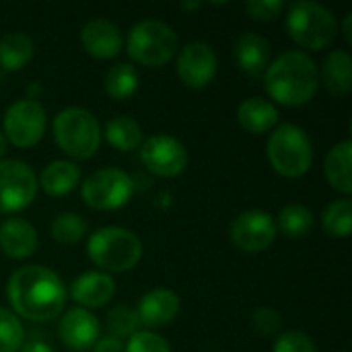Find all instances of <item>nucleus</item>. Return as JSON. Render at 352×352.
I'll return each mask as SVG.
<instances>
[{"instance_id":"nucleus-32","label":"nucleus","mask_w":352,"mask_h":352,"mask_svg":"<svg viewBox=\"0 0 352 352\" xmlns=\"http://www.w3.org/2000/svg\"><path fill=\"white\" fill-rule=\"evenodd\" d=\"M124 352H171V349L163 336L144 330V332H136L128 340V344L124 346Z\"/></svg>"},{"instance_id":"nucleus-25","label":"nucleus","mask_w":352,"mask_h":352,"mask_svg":"<svg viewBox=\"0 0 352 352\" xmlns=\"http://www.w3.org/2000/svg\"><path fill=\"white\" fill-rule=\"evenodd\" d=\"M105 138L116 151H134L142 144V128L128 116H116L105 124Z\"/></svg>"},{"instance_id":"nucleus-26","label":"nucleus","mask_w":352,"mask_h":352,"mask_svg":"<svg viewBox=\"0 0 352 352\" xmlns=\"http://www.w3.org/2000/svg\"><path fill=\"white\" fill-rule=\"evenodd\" d=\"M140 76L138 70L130 64V62H122L109 68V72L105 74V91L111 99L116 101H124L130 99L136 89H138Z\"/></svg>"},{"instance_id":"nucleus-39","label":"nucleus","mask_w":352,"mask_h":352,"mask_svg":"<svg viewBox=\"0 0 352 352\" xmlns=\"http://www.w3.org/2000/svg\"><path fill=\"white\" fill-rule=\"evenodd\" d=\"M4 153H6V138H4V134L0 132V161H2V157H4Z\"/></svg>"},{"instance_id":"nucleus-21","label":"nucleus","mask_w":352,"mask_h":352,"mask_svg":"<svg viewBox=\"0 0 352 352\" xmlns=\"http://www.w3.org/2000/svg\"><path fill=\"white\" fill-rule=\"evenodd\" d=\"M322 80L326 89L336 95L344 97L352 89V58L344 50H334L326 56L322 64Z\"/></svg>"},{"instance_id":"nucleus-7","label":"nucleus","mask_w":352,"mask_h":352,"mask_svg":"<svg viewBox=\"0 0 352 352\" xmlns=\"http://www.w3.org/2000/svg\"><path fill=\"white\" fill-rule=\"evenodd\" d=\"M126 52L142 66H165L177 52V33L163 21L144 19L130 29Z\"/></svg>"},{"instance_id":"nucleus-18","label":"nucleus","mask_w":352,"mask_h":352,"mask_svg":"<svg viewBox=\"0 0 352 352\" xmlns=\"http://www.w3.org/2000/svg\"><path fill=\"white\" fill-rule=\"evenodd\" d=\"M37 231L25 219H6L0 225V250L12 260H25L37 252Z\"/></svg>"},{"instance_id":"nucleus-15","label":"nucleus","mask_w":352,"mask_h":352,"mask_svg":"<svg viewBox=\"0 0 352 352\" xmlns=\"http://www.w3.org/2000/svg\"><path fill=\"white\" fill-rule=\"evenodd\" d=\"M179 309H182V301L177 293L169 289H153L140 299L136 314H138L140 326L161 328V326L171 324L177 318Z\"/></svg>"},{"instance_id":"nucleus-13","label":"nucleus","mask_w":352,"mask_h":352,"mask_svg":"<svg viewBox=\"0 0 352 352\" xmlns=\"http://www.w3.org/2000/svg\"><path fill=\"white\" fill-rule=\"evenodd\" d=\"M219 70V60L214 50L204 41H192L184 45L177 58V74L182 82L190 89L208 87Z\"/></svg>"},{"instance_id":"nucleus-22","label":"nucleus","mask_w":352,"mask_h":352,"mask_svg":"<svg viewBox=\"0 0 352 352\" xmlns=\"http://www.w3.org/2000/svg\"><path fill=\"white\" fill-rule=\"evenodd\" d=\"M351 163H352V142L351 140H342L338 142L324 161V171H326V179L328 184L349 196L352 192V175H351Z\"/></svg>"},{"instance_id":"nucleus-10","label":"nucleus","mask_w":352,"mask_h":352,"mask_svg":"<svg viewBox=\"0 0 352 352\" xmlns=\"http://www.w3.org/2000/svg\"><path fill=\"white\" fill-rule=\"evenodd\" d=\"M35 171L14 159L0 161V212L12 214L25 210L37 196Z\"/></svg>"},{"instance_id":"nucleus-29","label":"nucleus","mask_w":352,"mask_h":352,"mask_svg":"<svg viewBox=\"0 0 352 352\" xmlns=\"http://www.w3.org/2000/svg\"><path fill=\"white\" fill-rule=\"evenodd\" d=\"M87 233V221L74 212H64L54 219L52 223V237L60 245H74Z\"/></svg>"},{"instance_id":"nucleus-17","label":"nucleus","mask_w":352,"mask_h":352,"mask_svg":"<svg viewBox=\"0 0 352 352\" xmlns=\"http://www.w3.org/2000/svg\"><path fill=\"white\" fill-rule=\"evenodd\" d=\"M113 295H116L113 278L105 272H95V270L80 274L70 287L72 301L82 305V309H87V311L103 307L105 303L111 301Z\"/></svg>"},{"instance_id":"nucleus-38","label":"nucleus","mask_w":352,"mask_h":352,"mask_svg":"<svg viewBox=\"0 0 352 352\" xmlns=\"http://www.w3.org/2000/svg\"><path fill=\"white\" fill-rule=\"evenodd\" d=\"M351 23H352V14H351V12H349V14L344 16V29H342V33H344V37H346V41H349V43H351V41H352Z\"/></svg>"},{"instance_id":"nucleus-11","label":"nucleus","mask_w":352,"mask_h":352,"mask_svg":"<svg viewBox=\"0 0 352 352\" xmlns=\"http://www.w3.org/2000/svg\"><path fill=\"white\" fill-rule=\"evenodd\" d=\"M276 233L278 231L274 219L258 208L243 210L241 214H237L229 229L231 243L245 254H260L268 250L274 243Z\"/></svg>"},{"instance_id":"nucleus-16","label":"nucleus","mask_w":352,"mask_h":352,"mask_svg":"<svg viewBox=\"0 0 352 352\" xmlns=\"http://www.w3.org/2000/svg\"><path fill=\"white\" fill-rule=\"evenodd\" d=\"M80 41L85 52L99 60L116 58L122 52V31L105 19L89 21L80 29Z\"/></svg>"},{"instance_id":"nucleus-5","label":"nucleus","mask_w":352,"mask_h":352,"mask_svg":"<svg viewBox=\"0 0 352 352\" xmlns=\"http://www.w3.org/2000/svg\"><path fill=\"white\" fill-rule=\"evenodd\" d=\"M266 157L276 173L295 179L311 169L314 146L303 128L295 124H280L272 130L266 142Z\"/></svg>"},{"instance_id":"nucleus-1","label":"nucleus","mask_w":352,"mask_h":352,"mask_svg":"<svg viewBox=\"0 0 352 352\" xmlns=\"http://www.w3.org/2000/svg\"><path fill=\"white\" fill-rule=\"evenodd\" d=\"M6 295L14 316L39 324L56 320L68 299L62 278L43 266L19 268L8 280Z\"/></svg>"},{"instance_id":"nucleus-28","label":"nucleus","mask_w":352,"mask_h":352,"mask_svg":"<svg viewBox=\"0 0 352 352\" xmlns=\"http://www.w3.org/2000/svg\"><path fill=\"white\" fill-rule=\"evenodd\" d=\"M324 231L330 237H349L352 233V202L349 198L332 202L322 217Z\"/></svg>"},{"instance_id":"nucleus-9","label":"nucleus","mask_w":352,"mask_h":352,"mask_svg":"<svg viewBox=\"0 0 352 352\" xmlns=\"http://www.w3.org/2000/svg\"><path fill=\"white\" fill-rule=\"evenodd\" d=\"M45 124H47V116L39 101L19 99L4 113L2 120L4 138L16 148H31L43 138Z\"/></svg>"},{"instance_id":"nucleus-37","label":"nucleus","mask_w":352,"mask_h":352,"mask_svg":"<svg viewBox=\"0 0 352 352\" xmlns=\"http://www.w3.org/2000/svg\"><path fill=\"white\" fill-rule=\"evenodd\" d=\"M19 352H54V349L50 346L47 340L33 336L29 340H23V346L19 349Z\"/></svg>"},{"instance_id":"nucleus-36","label":"nucleus","mask_w":352,"mask_h":352,"mask_svg":"<svg viewBox=\"0 0 352 352\" xmlns=\"http://www.w3.org/2000/svg\"><path fill=\"white\" fill-rule=\"evenodd\" d=\"M93 352H124V342L113 336H107L95 342Z\"/></svg>"},{"instance_id":"nucleus-3","label":"nucleus","mask_w":352,"mask_h":352,"mask_svg":"<svg viewBox=\"0 0 352 352\" xmlns=\"http://www.w3.org/2000/svg\"><path fill=\"white\" fill-rule=\"evenodd\" d=\"M289 37L303 50H326L338 35V21L330 8L318 2L299 0L287 10L285 21Z\"/></svg>"},{"instance_id":"nucleus-34","label":"nucleus","mask_w":352,"mask_h":352,"mask_svg":"<svg viewBox=\"0 0 352 352\" xmlns=\"http://www.w3.org/2000/svg\"><path fill=\"white\" fill-rule=\"evenodd\" d=\"M252 326H254V330L260 336H274V334H278V330L283 326V320H280L276 309H272V307H258L252 314Z\"/></svg>"},{"instance_id":"nucleus-30","label":"nucleus","mask_w":352,"mask_h":352,"mask_svg":"<svg viewBox=\"0 0 352 352\" xmlns=\"http://www.w3.org/2000/svg\"><path fill=\"white\" fill-rule=\"evenodd\" d=\"M107 330L113 338L124 340V338H132L136 332H140V320L134 307L130 305H118L107 314Z\"/></svg>"},{"instance_id":"nucleus-24","label":"nucleus","mask_w":352,"mask_h":352,"mask_svg":"<svg viewBox=\"0 0 352 352\" xmlns=\"http://www.w3.org/2000/svg\"><path fill=\"white\" fill-rule=\"evenodd\" d=\"M33 58V39L27 33L12 31L0 39V66L4 70H21Z\"/></svg>"},{"instance_id":"nucleus-2","label":"nucleus","mask_w":352,"mask_h":352,"mask_svg":"<svg viewBox=\"0 0 352 352\" xmlns=\"http://www.w3.org/2000/svg\"><path fill=\"white\" fill-rule=\"evenodd\" d=\"M320 87V68L305 52L280 54L264 72V89L280 105L299 107L309 103Z\"/></svg>"},{"instance_id":"nucleus-14","label":"nucleus","mask_w":352,"mask_h":352,"mask_svg":"<svg viewBox=\"0 0 352 352\" xmlns=\"http://www.w3.org/2000/svg\"><path fill=\"white\" fill-rule=\"evenodd\" d=\"M58 334L66 349L85 352L93 349L95 342L99 340V322L91 311L82 307H74L62 316Z\"/></svg>"},{"instance_id":"nucleus-27","label":"nucleus","mask_w":352,"mask_h":352,"mask_svg":"<svg viewBox=\"0 0 352 352\" xmlns=\"http://www.w3.org/2000/svg\"><path fill=\"white\" fill-rule=\"evenodd\" d=\"M278 229L287 237H305L314 229V212L303 204H289L278 212Z\"/></svg>"},{"instance_id":"nucleus-23","label":"nucleus","mask_w":352,"mask_h":352,"mask_svg":"<svg viewBox=\"0 0 352 352\" xmlns=\"http://www.w3.org/2000/svg\"><path fill=\"white\" fill-rule=\"evenodd\" d=\"M80 182V169L72 161H52L41 171L37 184H41L43 192L52 198H62L70 194Z\"/></svg>"},{"instance_id":"nucleus-12","label":"nucleus","mask_w":352,"mask_h":352,"mask_svg":"<svg viewBox=\"0 0 352 352\" xmlns=\"http://www.w3.org/2000/svg\"><path fill=\"white\" fill-rule=\"evenodd\" d=\"M140 161L157 177H175L188 165V151L177 138L155 134L140 144Z\"/></svg>"},{"instance_id":"nucleus-31","label":"nucleus","mask_w":352,"mask_h":352,"mask_svg":"<svg viewBox=\"0 0 352 352\" xmlns=\"http://www.w3.org/2000/svg\"><path fill=\"white\" fill-rule=\"evenodd\" d=\"M23 340L25 332L19 318L6 307H0V352H19Z\"/></svg>"},{"instance_id":"nucleus-6","label":"nucleus","mask_w":352,"mask_h":352,"mask_svg":"<svg viewBox=\"0 0 352 352\" xmlns=\"http://www.w3.org/2000/svg\"><path fill=\"white\" fill-rule=\"evenodd\" d=\"M54 140L62 153L72 159H91L101 144V126L97 118L82 107H66L54 120Z\"/></svg>"},{"instance_id":"nucleus-8","label":"nucleus","mask_w":352,"mask_h":352,"mask_svg":"<svg viewBox=\"0 0 352 352\" xmlns=\"http://www.w3.org/2000/svg\"><path fill=\"white\" fill-rule=\"evenodd\" d=\"M82 202L93 210H118L134 196V179L113 167L99 169L82 182Z\"/></svg>"},{"instance_id":"nucleus-4","label":"nucleus","mask_w":352,"mask_h":352,"mask_svg":"<svg viewBox=\"0 0 352 352\" xmlns=\"http://www.w3.org/2000/svg\"><path fill=\"white\" fill-rule=\"evenodd\" d=\"M91 262L109 272H128L142 258V241L124 227H101L87 243Z\"/></svg>"},{"instance_id":"nucleus-20","label":"nucleus","mask_w":352,"mask_h":352,"mask_svg":"<svg viewBox=\"0 0 352 352\" xmlns=\"http://www.w3.org/2000/svg\"><path fill=\"white\" fill-rule=\"evenodd\" d=\"M237 120L245 132L266 134L278 124V111L270 101L262 97H248L237 109Z\"/></svg>"},{"instance_id":"nucleus-35","label":"nucleus","mask_w":352,"mask_h":352,"mask_svg":"<svg viewBox=\"0 0 352 352\" xmlns=\"http://www.w3.org/2000/svg\"><path fill=\"white\" fill-rule=\"evenodd\" d=\"M245 10L256 21H272L285 10V2L280 0H250Z\"/></svg>"},{"instance_id":"nucleus-19","label":"nucleus","mask_w":352,"mask_h":352,"mask_svg":"<svg viewBox=\"0 0 352 352\" xmlns=\"http://www.w3.org/2000/svg\"><path fill=\"white\" fill-rule=\"evenodd\" d=\"M272 47L270 43L256 33H243L235 43V60L243 72L250 76H264L270 66Z\"/></svg>"},{"instance_id":"nucleus-33","label":"nucleus","mask_w":352,"mask_h":352,"mask_svg":"<svg viewBox=\"0 0 352 352\" xmlns=\"http://www.w3.org/2000/svg\"><path fill=\"white\" fill-rule=\"evenodd\" d=\"M272 352H316V344L305 332L287 330L276 338Z\"/></svg>"}]
</instances>
